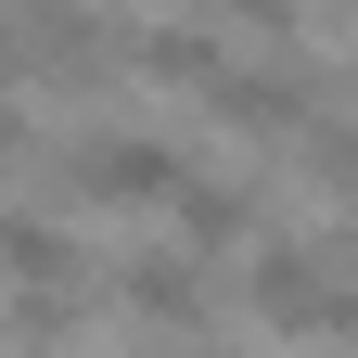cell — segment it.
<instances>
[{"instance_id": "5", "label": "cell", "mask_w": 358, "mask_h": 358, "mask_svg": "<svg viewBox=\"0 0 358 358\" xmlns=\"http://www.w3.org/2000/svg\"><path fill=\"white\" fill-rule=\"evenodd\" d=\"M217 77H231V26H217V13H166V26H141V90L205 103Z\"/></svg>"}, {"instance_id": "2", "label": "cell", "mask_w": 358, "mask_h": 358, "mask_svg": "<svg viewBox=\"0 0 358 358\" xmlns=\"http://www.w3.org/2000/svg\"><path fill=\"white\" fill-rule=\"evenodd\" d=\"M243 307H256V333H294V345H358V282H345L320 243H256Z\"/></svg>"}, {"instance_id": "4", "label": "cell", "mask_w": 358, "mask_h": 358, "mask_svg": "<svg viewBox=\"0 0 358 358\" xmlns=\"http://www.w3.org/2000/svg\"><path fill=\"white\" fill-rule=\"evenodd\" d=\"M205 268L217 256H192V243H141V256H115V307L141 333H205Z\"/></svg>"}, {"instance_id": "1", "label": "cell", "mask_w": 358, "mask_h": 358, "mask_svg": "<svg viewBox=\"0 0 358 358\" xmlns=\"http://www.w3.org/2000/svg\"><path fill=\"white\" fill-rule=\"evenodd\" d=\"M192 154L154 141V128H64L38 141V192L52 205H90V217H141V205H179Z\"/></svg>"}, {"instance_id": "12", "label": "cell", "mask_w": 358, "mask_h": 358, "mask_svg": "<svg viewBox=\"0 0 358 358\" xmlns=\"http://www.w3.org/2000/svg\"><path fill=\"white\" fill-rule=\"evenodd\" d=\"M38 358H77V345H38Z\"/></svg>"}, {"instance_id": "9", "label": "cell", "mask_w": 358, "mask_h": 358, "mask_svg": "<svg viewBox=\"0 0 358 358\" xmlns=\"http://www.w3.org/2000/svg\"><path fill=\"white\" fill-rule=\"evenodd\" d=\"M231 38H256V52H307V0H205Z\"/></svg>"}, {"instance_id": "7", "label": "cell", "mask_w": 358, "mask_h": 358, "mask_svg": "<svg viewBox=\"0 0 358 358\" xmlns=\"http://www.w3.org/2000/svg\"><path fill=\"white\" fill-rule=\"evenodd\" d=\"M282 166H294V192H307V205H333V217L358 205V128H345V115H307L294 141H282Z\"/></svg>"}, {"instance_id": "8", "label": "cell", "mask_w": 358, "mask_h": 358, "mask_svg": "<svg viewBox=\"0 0 358 358\" xmlns=\"http://www.w3.org/2000/svg\"><path fill=\"white\" fill-rule=\"evenodd\" d=\"M166 231L192 243V256H231L256 231V179H179V205H166Z\"/></svg>"}, {"instance_id": "6", "label": "cell", "mask_w": 358, "mask_h": 358, "mask_svg": "<svg viewBox=\"0 0 358 358\" xmlns=\"http://www.w3.org/2000/svg\"><path fill=\"white\" fill-rule=\"evenodd\" d=\"M0 282H64V294H90V243L64 231L52 205H0Z\"/></svg>"}, {"instance_id": "3", "label": "cell", "mask_w": 358, "mask_h": 358, "mask_svg": "<svg viewBox=\"0 0 358 358\" xmlns=\"http://www.w3.org/2000/svg\"><path fill=\"white\" fill-rule=\"evenodd\" d=\"M307 115H333V90L307 77V52H231V77L205 90V128H231V141H294Z\"/></svg>"}, {"instance_id": "13", "label": "cell", "mask_w": 358, "mask_h": 358, "mask_svg": "<svg viewBox=\"0 0 358 358\" xmlns=\"http://www.w3.org/2000/svg\"><path fill=\"white\" fill-rule=\"evenodd\" d=\"M333 13H358V0H333Z\"/></svg>"}, {"instance_id": "11", "label": "cell", "mask_w": 358, "mask_h": 358, "mask_svg": "<svg viewBox=\"0 0 358 358\" xmlns=\"http://www.w3.org/2000/svg\"><path fill=\"white\" fill-rule=\"evenodd\" d=\"M154 13H205V0H154Z\"/></svg>"}, {"instance_id": "10", "label": "cell", "mask_w": 358, "mask_h": 358, "mask_svg": "<svg viewBox=\"0 0 358 358\" xmlns=\"http://www.w3.org/2000/svg\"><path fill=\"white\" fill-rule=\"evenodd\" d=\"M0 166H38V115H26V90H0Z\"/></svg>"}]
</instances>
